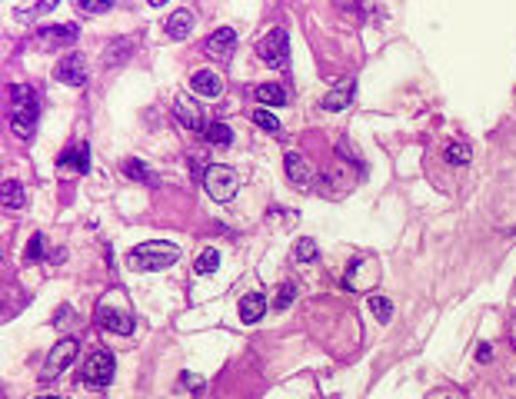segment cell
I'll list each match as a JSON object with an SVG mask.
<instances>
[{
    "label": "cell",
    "instance_id": "cell-19",
    "mask_svg": "<svg viewBox=\"0 0 516 399\" xmlns=\"http://www.w3.org/2000/svg\"><path fill=\"white\" fill-rule=\"evenodd\" d=\"M0 200L11 207V210H17V207H24V200H27V193H24V187L17 183V180H7L4 187H0Z\"/></svg>",
    "mask_w": 516,
    "mask_h": 399
},
{
    "label": "cell",
    "instance_id": "cell-7",
    "mask_svg": "<svg viewBox=\"0 0 516 399\" xmlns=\"http://www.w3.org/2000/svg\"><path fill=\"white\" fill-rule=\"evenodd\" d=\"M77 356V343L74 339H60L57 346L51 349V356H47V362H44V369H40V376L44 379H53V376H60L67 366H70V360Z\"/></svg>",
    "mask_w": 516,
    "mask_h": 399
},
{
    "label": "cell",
    "instance_id": "cell-32",
    "mask_svg": "<svg viewBox=\"0 0 516 399\" xmlns=\"http://www.w3.org/2000/svg\"><path fill=\"white\" fill-rule=\"evenodd\" d=\"M490 353H493V349H490V346H486V343H483V346H479V349H477V356H479V360H483V362L490 360Z\"/></svg>",
    "mask_w": 516,
    "mask_h": 399
},
{
    "label": "cell",
    "instance_id": "cell-11",
    "mask_svg": "<svg viewBox=\"0 0 516 399\" xmlns=\"http://www.w3.org/2000/svg\"><path fill=\"white\" fill-rule=\"evenodd\" d=\"M57 80L60 84H70V87H80L87 80V70H84V57L80 53H70L57 63Z\"/></svg>",
    "mask_w": 516,
    "mask_h": 399
},
{
    "label": "cell",
    "instance_id": "cell-15",
    "mask_svg": "<svg viewBox=\"0 0 516 399\" xmlns=\"http://www.w3.org/2000/svg\"><path fill=\"white\" fill-rule=\"evenodd\" d=\"M190 27H193V13H190L187 7H180V11L170 13V20H167V34H170L174 40H180V37H187L190 34Z\"/></svg>",
    "mask_w": 516,
    "mask_h": 399
},
{
    "label": "cell",
    "instance_id": "cell-23",
    "mask_svg": "<svg viewBox=\"0 0 516 399\" xmlns=\"http://www.w3.org/2000/svg\"><path fill=\"white\" fill-rule=\"evenodd\" d=\"M193 266H197V273H214L217 266H220V253H217V249H203Z\"/></svg>",
    "mask_w": 516,
    "mask_h": 399
},
{
    "label": "cell",
    "instance_id": "cell-27",
    "mask_svg": "<svg viewBox=\"0 0 516 399\" xmlns=\"http://www.w3.org/2000/svg\"><path fill=\"white\" fill-rule=\"evenodd\" d=\"M253 124L264 126V130H270V133H277V130H280V120L270 110H257V113H253Z\"/></svg>",
    "mask_w": 516,
    "mask_h": 399
},
{
    "label": "cell",
    "instance_id": "cell-14",
    "mask_svg": "<svg viewBox=\"0 0 516 399\" xmlns=\"http://www.w3.org/2000/svg\"><path fill=\"white\" fill-rule=\"evenodd\" d=\"M264 313H266V296L264 293H250V296L240 299V320H243V323H257Z\"/></svg>",
    "mask_w": 516,
    "mask_h": 399
},
{
    "label": "cell",
    "instance_id": "cell-24",
    "mask_svg": "<svg viewBox=\"0 0 516 399\" xmlns=\"http://www.w3.org/2000/svg\"><path fill=\"white\" fill-rule=\"evenodd\" d=\"M293 253H297V260H300V263H314L320 249H316L314 240H297V247H293Z\"/></svg>",
    "mask_w": 516,
    "mask_h": 399
},
{
    "label": "cell",
    "instance_id": "cell-25",
    "mask_svg": "<svg viewBox=\"0 0 516 399\" xmlns=\"http://www.w3.org/2000/svg\"><path fill=\"white\" fill-rule=\"evenodd\" d=\"M446 163H456V166L470 163V147H466V143H450V147H446Z\"/></svg>",
    "mask_w": 516,
    "mask_h": 399
},
{
    "label": "cell",
    "instance_id": "cell-13",
    "mask_svg": "<svg viewBox=\"0 0 516 399\" xmlns=\"http://www.w3.org/2000/svg\"><path fill=\"white\" fill-rule=\"evenodd\" d=\"M57 163H60V166H74L77 174H87V166H90V150H87V143H74L70 150H63Z\"/></svg>",
    "mask_w": 516,
    "mask_h": 399
},
{
    "label": "cell",
    "instance_id": "cell-1",
    "mask_svg": "<svg viewBox=\"0 0 516 399\" xmlns=\"http://www.w3.org/2000/svg\"><path fill=\"white\" fill-rule=\"evenodd\" d=\"M7 110H11V130L17 137H34L37 130V117H40V100L37 93L24 84L11 87V97H7Z\"/></svg>",
    "mask_w": 516,
    "mask_h": 399
},
{
    "label": "cell",
    "instance_id": "cell-17",
    "mask_svg": "<svg viewBox=\"0 0 516 399\" xmlns=\"http://www.w3.org/2000/svg\"><path fill=\"white\" fill-rule=\"evenodd\" d=\"M37 40H44V44H74L77 40V27H44L37 34Z\"/></svg>",
    "mask_w": 516,
    "mask_h": 399
},
{
    "label": "cell",
    "instance_id": "cell-12",
    "mask_svg": "<svg viewBox=\"0 0 516 399\" xmlns=\"http://www.w3.org/2000/svg\"><path fill=\"white\" fill-rule=\"evenodd\" d=\"M283 163H287V176H290V183H293V187H310V174H314V170H310V163L303 160V153H293V150H290L287 157H283Z\"/></svg>",
    "mask_w": 516,
    "mask_h": 399
},
{
    "label": "cell",
    "instance_id": "cell-30",
    "mask_svg": "<svg viewBox=\"0 0 516 399\" xmlns=\"http://www.w3.org/2000/svg\"><path fill=\"white\" fill-rule=\"evenodd\" d=\"M80 11H87V13H103V11H110V4H107V0H80Z\"/></svg>",
    "mask_w": 516,
    "mask_h": 399
},
{
    "label": "cell",
    "instance_id": "cell-2",
    "mask_svg": "<svg viewBox=\"0 0 516 399\" xmlns=\"http://www.w3.org/2000/svg\"><path fill=\"white\" fill-rule=\"evenodd\" d=\"M176 260H180V249L170 247V243H157V240L134 247V249H130V256H127V263H130V270H134V273L167 270V266H174Z\"/></svg>",
    "mask_w": 516,
    "mask_h": 399
},
{
    "label": "cell",
    "instance_id": "cell-4",
    "mask_svg": "<svg viewBox=\"0 0 516 399\" xmlns=\"http://www.w3.org/2000/svg\"><path fill=\"white\" fill-rule=\"evenodd\" d=\"M257 53L264 57L270 67H287L290 63V40H287V30H280V27H273V30H266L264 37L257 40Z\"/></svg>",
    "mask_w": 516,
    "mask_h": 399
},
{
    "label": "cell",
    "instance_id": "cell-21",
    "mask_svg": "<svg viewBox=\"0 0 516 399\" xmlns=\"http://www.w3.org/2000/svg\"><path fill=\"white\" fill-rule=\"evenodd\" d=\"M203 137L210 140L214 147H227L230 140H233V133H230V126H227V124H207Z\"/></svg>",
    "mask_w": 516,
    "mask_h": 399
},
{
    "label": "cell",
    "instance_id": "cell-3",
    "mask_svg": "<svg viewBox=\"0 0 516 399\" xmlns=\"http://www.w3.org/2000/svg\"><path fill=\"white\" fill-rule=\"evenodd\" d=\"M203 187H207V193H210L217 203H230L233 193H237V187H240V180H237V174H233L230 166L210 163V166L203 170Z\"/></svg>",
    "mask_w": 516,
    "mask_h": 399
},
{
    "label": "cell",
    "instance_id": "cell-9",
    "mask_svg": "<svg viewBox=\"0 0 516 399\" xmlns=\"http://www.w3.org/2000/svg\"><path fill=\"white\" fill-rule=\"evenodd\" d=\"M233 47H237V34H233L230 27H220V30H214V34L207 37V44H203V50H207L214 60H227L230 53H233Z\"/></svg>",
    "mask_w": 516,
    "mask_h": 399
},
{
    "label": "cell",
    "instance_id": "cell-6",
    "mask_svg": "<svg viewBox=\"0 0 516 399\" xmlns=\"http://www.w3.org/2000/svg\"><path fill=\"white\" fill-rule=\"evenodd\" d=\"M97 323L107 326L110 333H120V336H130V333H134V316L127 310H120V306H110L107 299L97 306Z\"/></svg>",
    "mask_w": 516,
    "mask_h": 399
},
{
    "label": "cell",
    "instance_id": "cell-16",
    "mask_svg": "<svg viewBox=\"0 0 516 399\" xmlns=\"http://www.w3.org/2000/svg\"><path fill=\"white\" fill-rule=\"evenodd\" d=\"M370 280H377V263H373V260H360L356 266H353V273H350V289L370 287Z\"/></svg>",
    "mask_w": 516,
    "mask_h": 399
},
{
    "label": "cell",
    "instance_id": "cell-34",
    "mask_svg": "<svg viewBox=\"0 0 516 399\" xmlns=\"http://www.w3.org/2000/svg\"><path fill=\"white\" fill-rule=\"evenodd\" d=\"M40 399H57V396H40Z\"/></svg>",
    "mask_w": 516,
    "mask_h": 399
},
{
    "label": "cell",
    "instance_id": "cell-22",
    "mask_svg": "<svg viewBox=\"0 0 516 399\" xmlns=\"http://www.w3.org/2000/svg\"><path fill=\"white\" fill-rule=\"evenodd\" d=\"M350 100H353V87H340L333 90L330 97H323V110H343Z\"/></svg>",
    "mask_w": 516,
    "mask_h": 399
},
{
    "label": "cell",
    "instance_id": "cell-8",
    "mask_svg": "<svg viewBox=\"0 0 516 399\" xmlns=\"http://www.w3.org/2000/svg\"><path fill=\"white\" fill-rule=\"evenodd\" d=\"M174 113H176V120H180V126H187V130H207L200 103H197L193 97H187V93H180V97H176Z\"/></svg>",
    "mask_w": 516,
    "mask_h": 399
},
{
    "label": "cell",
    "instance_id": "cell-28",
    "mask_svg": "<svg viewBox=\"0 0 516 399\" xmlns=\"http://www.w3.org/2000/svg\"><path fill=\"white\" fill-rule=\"evenodd\" d=\"M293 296H297V287H293V283H283V287H280V296H277V306L280 310H287Z\"/></svg>",
    "mask_w": 516,
    "mask_h": 399
},
{
    "label": "cell",
    "instance_id": "cell-20",
    "mask_svg": "<svg viewBox=\"0 0 516 399\" xmlns=\"http://www.w3.org/2000/svg\"><path fill=\"white\" fill-rule=\"evenodd\" d=\"M366 306H370V313L377 316L380 323H390L393 320V303L387 296H370L366 299Z\"/></svg>",
    "mask_w": 516,
    "mask_h": 399
},
{
    "label": "cell",
    "instance_id": "cell-31",
    "mask_svg": "<svg viewBox=\"0 0 516 399\" xmlns=\"http://www.w3.org/2000/svg\"><path fill=\"white\" fill-rule=\"evenodd\" d=\"M180 386L190 389V393H197V389L203 386V379H200V376H193V373H183V376H180Z\"/></svg>",
    "mask_w": 516,
    "mask_h": 399
},
{
    "label": "cell",
    "instance_id": "cell-5",
    "mask_svg": "<svg viewBox=\"0 0 516 399\" xmlns=\"http://www.w3.org/2000/svg\"><path fill=\"white\" fill-rule=\"evenodd\" d=\"M114 356L110 353H93L84 366H80V379L87 383L90 389H103L110 379H114Z\"/></svg>",
    "mask_w": 516,
    "mask_h": 399
},
{
    "label": "cell",
    "instance_id": "cell-18",
    "mask_svg": "<svg viewBox=\"0 0 516 399\" xmlns=\"http://www.w3.org/2000/svg\"><path fill=\"white\" fill-rule=\"evenodd\" d=\"M257 100L266 107H280V103H287V90L280 84H264V87H257Z\"/></svg>",
    "mask_w": 516,
    "mask_h": 399
},
{
    "label": "cell",
    "instance_id": "cell-33",
    "mask_svg": "<svg viewBox=\"0 0 516 399\" xmlns=\"http://www.w3.org/2000/svg\"><path fill=\"white\" fill-rule=\"evenodd\" d=\"M430 399H453V396H450V393H433Z\"/></svg>",
    "mask_w": 516,
    "mask_h": 399
},
{
    "label": "cell",
    "instance_id": "cell-29",
    "mask_svg": "<svg viewBox=\"0 0 516 399\" xmlns=\"http://www.w3.org/2000/svg\"><path fill=\"white\" fill-rule=\"evenodd\" d=\"M40 249H44V237L34 233V237H30V247H27V260H40V256H44Z\"/></svg>",
    "mask_w": 516,
    "mask_h": 399
},
{
    "label": "cell",
    "instance_id": "cell-26",
    "mask_svg": "<svg viewBox=\"0 0 516 399\" xmlns=\"http://www.w3.org/2000/svg\"><path fill=\"white\" fill-rule=\"evenodd\" d=\"M124 174L130 176V180H143V183H150V170H147L140 160H127L124 163Z\"/></svg>",
    "mask_w": 516,
    "mask_h": 399
},
{
    "label": "cell",
    "instance_id": "cell-10",
    "mask_svg": "<svg viewBox=\"0 0 516 399\" xmlns=\"http://www.w3.org/2000/svg\"><path fill=\"white\" fill-rule=\"evenodd\" d=\"M190 90H193L197 97L217 100L224 93V80H220V74H214V70H197V74L190 77Z\"/></svg>",
    "mask_w": 516,
    "mask_h": 399
}]
</instances>
